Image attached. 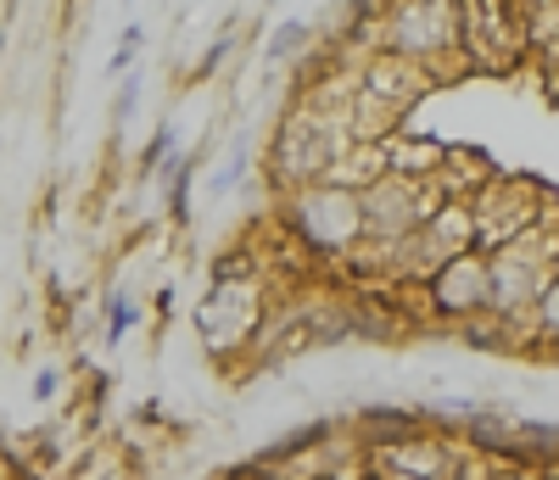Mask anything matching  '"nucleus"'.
<instances>
[{
  "label": "nucleus",
  "instance_id": "1",
  "mask_svg": "<svg viewBox=\"0 0 559 480\" xmlns=\"http://www.w3.org/2000/svg\"><path fill=\"white\" fill-rule=\"evenodd\" d=\"M554 285H559V224H537L532 235L487 252V313L503 329L526 324Z\"/></svg>",
  "mask_w": 559,
  "mask_h": 480
},
{
  "label": "nucleus",
  "instance_id": "2",
  "mask_svg": "<svg viewBox=\"0 0 559 480\" xmlns=\"http://www.w3.org/2000/svg\"><path fill=\"white\" fill-rule=\"evenodd\" d=\"M369 51H392L414 68H426L437 84L459 68V0H403L376 12Z\"/></svg>",
  "mask_w": 559,
  "mask_h": 480
},
{
  "label": "nucleus",
  "instance_id": "3",
  "mask_svg": "<svg viewBox=\"0 0 559 480\" xmlns=\"http://www.w3.org/2000/svg\"><path fill=\"white\" fill-rule=\"evenodd\" d=\"M353 146L347 140V107L342 112H324L313 101H297L286 118H280L274 140H269V179L286 190H308L331 173V163Z\"/></svg>",
  "mask_w": 559,
  "mask_h": 480
},
{
  "label": "nucleus",
  "instance_id": "4",
  "mask_svg": "<svg viewBox=\"0 0 559 480\" xmlns=\"http://www.w3.org/2000/svg\"><path fill=\"white\" fill-rule=\"evenodd\" d=\"M269 324V274L258 263H224L218 285L202 297L197 308V329H202V347L213 358H236L252 352L258 329Z\"/></svg>",
  "mask_w": 559,
  "mask_h": 480
},
{
  "label": "nucleus",
  "instance_id": "5",
  "mask_svg": "<svg viewBox=\"0 0 559 480\" xmlns=\"http://www.w3.org/2000/svg\"><path fill=\"white\" fill-rule=\"evenodd\" d=\"M464 213H471V235H476V252H498L509 240L532 235L537 224H554V196L548 184H532V179H509V173H492L476 196H464Z\"/></svg>",
  "mask_w": 559,
  "mask_h": 480
},
{
  "label": "nucleus",
  "instance_id": "6",
  "mask_svg": "<svg viewBox=\"0 0 559 480\" xmlns=\"http://www.w3.org/2000/svg\"><path fill=\"white\" fill-rule=\"evenodd\" d=\"M286 229L302 252L347 263L364 247V218H358V196L336 184H308L286 196Z\"/></svg>",
  "mask_w": 559,
  "mask_h": 480
},
{
  "label": "nucleus",
  "instance_id": "7",
  "mask_svg": "<svg viewBox=\"0 0 559 480\" xmlns=\"http://www.w3.org/2000/svg\"><path fill=\"white\" fill-rule=\"evenodd\" d=\"M526 62V34L503 0H459V68L464 73H515Z\"/></svg>",
  "mask_w": 559,
  "mask_h": 480
},
{
  "label": "nucleus",
  "instance_id": "8",
  "mask_svg": "<svg viewBox=\"0 0 559 480\" xmlns=\"http://www.w3.org/2000/svg\"><path fill=\"white\" fill-rule=\"evenodd\" d=\"M442 202V190L426 184V179H376L369 190H358V218H364V247H397V240H408L419 224H426Z\"/></svg>",
  "mask_w": 559,
  "mask_h": 480
},
{
  "label": "nucleus",
  "instance_id": "9",
  "mask_svg": "<svg viewBox=\"0 0 559 480\" xmlns=\"http://www.w3.org/2000/svg\"><path fill=\"white\" fill-rule=\"evenodd\" d=\"M464 453L453 436H437V430H403L392 442L364 447V475L369 480H459Z\"/></svg>",
  "mask_w": 559,
  "mask_h": 480
},
{
  "label": "nucleus",
  "instance_id": "10",
  "mask_svg": "<svg viewBox=\"0 0 559 480\" xmlns=\"http://www.w3.org/2000/svg\"><path fill=\"white\" fill-rule=\"evenodd\" d=\"M353 89H358L376 112H386L392 123H403V118L437 89V79H431L426 68L392 57V51H364L358 68H353Z\"/></svg>",
  "mask_w": 559,
  "mask_h": 480
},
{
  "label": "nucleus",
  "instance_id": "11",
  "mask_svg": "<svg viewBox=\"0 0 559 480\" xmlns=\"http://www.w3.org/2000/svg\"><path fill=\"white\" fill-rule=\"evenodd\" d=\"M419 297H426V308L442 324H459V329L487 319V257L481 252H464V257L442 263L426 285H419Z\"/></svg>",
  "mask_w": 559,
  "mask_h": 480
},
{
  "label": "nucleus",
  "instance_id": "12",
  "mask_svg": "<svg viewBox=\"0 0 559 480\" xmlns=\"http://www.w3.org/2000/svg\"><path fill=\"white\" fill-rule=\"evenodd\" d=\"M376 146H381V163H386L392 179H426V184L437 179V168L448 157L442 140L419 134V129H392L386 140H376Z\"/></svg>",
  "mask_w": 559,
  "mask_h": 480
},
{
  "label": "nucleus",
  "instance_id": "13",
  "mask_svg": "<svg viewBox=\"0 0 559 480\" xmlns=\"http://www.w3.org/2000/svg\"><path fill=\"white\" fill-rule=\"evenodd\" d=\"M376 179H386V163H381V146H364V140H353V146L331 163V173H324L319 184H336V190H369Z\"/></svg>",
  "mask_w": 559,
  "mask_h": 480
},
{
  "label": "nucleus",
  "instance_id": "14",
  "mask_svg": "<svg viewBox=\"0 0 559 480\" xmlns=\"http://www.w3.org/2000/svg\"><path fill=\"white\" fill-rule=\"evenodd\" d=\"M487 480H543V475H537L532 464H492Z\"/></svg>",
  "mask_w": 559,
  "mask_h": 480
},
{
  "label": "nucleus",
  "instance_id": "15",
  "mask_svg": "<svg viewBox=\"0 0 559 480\" xmlns=\"http://www.w3.org/2000/svg\"><path fill=\"white\" fill-rule=\"evenodd\" d=\"M319 480H358V475H353V469H347V475H319Z\"/></svg>",
  "mask_w": 559,
  "mask_h": 480
}]
</instances>
